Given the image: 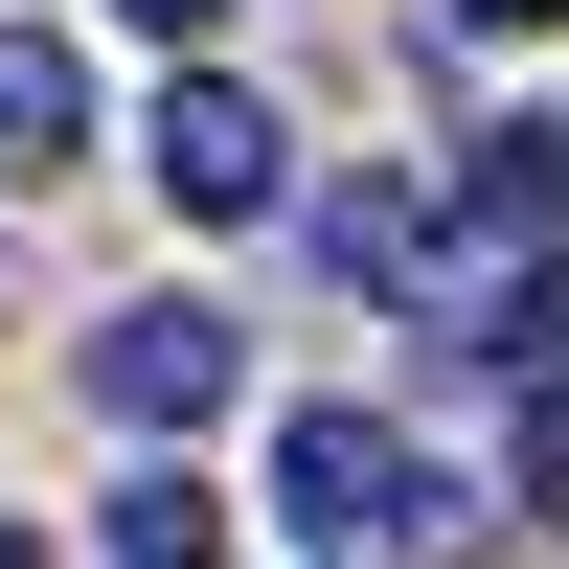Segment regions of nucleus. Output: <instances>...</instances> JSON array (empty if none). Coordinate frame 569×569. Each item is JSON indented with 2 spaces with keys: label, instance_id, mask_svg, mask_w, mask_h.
Masks as SVG:
<instances>
[{
  "label": "nucleus",
  "instance_id": "1",
  "mask_svg": "<svg viewBox=\"0 0 569 569\" xmlns=\"http://www.w3.org/2000/svg\"><path fill=\"white\" fill-rule=\"evenodd\" d=\"M273 525L297 547H479V501H456L388 410H297V433H273Z\"/></svg>",
  "mask_w": 569,
  "mask_h": 569
},
{
  "label": "nucleus",
  "instance_id": "2",
  "mask_svg": "<svg viewBox=\"0 0 569 569\" xmlns=\"http://www.w3.org/2000/svg\"><path fill=\"white\" fill-rule=\"evenodd\" d=\"M137 182H160L182 228H251L273 182H297V137H273V114H251L228 69H160V114H137Z\"/></svg>",
  "mask_w": 569,
  "mask_h": 569
},
{
  "label": "nucleus",
  "instance_id": "3",
  "mask_svg": "<svg viewBox=\"0 0 569 569\" xmlns=\"http://www.w3.org/2000/svg\"><path fill=\"white\" fill-rule=\"evenodd\" d=\"M228 388H251V342H228L206 297H137V319H91V410H114V433H206Z\"/></svg>",
  "mask_w": 569,
  "mask_h": 569
},
{
  "label": "nucleus",
  "instance_id": "4",
  "mask_svg": "<svg viewBox=\"0 0 569 569\" xmlns=\"http://www.w3.org/2000/svg\"><path fill=\"white\" fill-rule=\"evenodd\" d=\"M69 137H91V69H69L46 23H0V182H46Z\"/></svg>",
  "mask_w": 569,
  "mask_h": 569
},
{
  "label": "nucleus",
  "instance_id": "5",
  "mask_svg": "<svg viewBox=\"0 0 569 569\" xmlns=\"http://www.w3.org/2000/svg\"><path fill=\"white\" fill-rule=\"evenodd\" d=\"M91 547H114V569H228V501H206V479H114Z\"/></svg>",
  "mask_w": 569,
  "mask_h": 569
},
{
  "label": "nucleus",
  "instance_id": "6",
  "mask_svg": "<svg viewBox=\"0 0 569 569\" xmlns=\"http://www.w3.org/2000/svg\"><path fill=\"white\" fill-rule=\"evenodd\" d=\"M114 23H160V46H206V23H228V0H114Z\"/></svg>",
  "mask_w": 569,
  "mask_h": 569
},
{
  "label": "nucleus",
  "instance_id": "7",
  "mask_svg": "<svg viewBox=\"0 0 569 569\" xmlns=\"http://www.w3.org/2000/svg\"><path fill=\"white\" fill-rule=\"evenodd\" d=\"M456 23H501V46H525V23H569V0H456Z\"/></svg>",
  "mask_w": 569,
  "mask_h": 569
},
{
  "label": "nucleus",
  "instance_id": "8",
  "mask_svg": "<svg viewBox=\"0 0 569 569\" xmlns=\"http://www.w3.org/2000/svg\"><path fill=\"white\" fill-rule=\"evenodd\" d=\"M0 569H46V547H23V525H0Z\"/></svg>",
  "mask_w": 569,
  "mask_h": 569
},
{
  "label": "nucleus",
  "instance_id": "9",
  "mask_svg": "<svg viewBox=\"0 0 569 569\" xmlns=\"http://www.w3.org/2000/svg\"><path fill=\"white\" fill-rule=\"evenodd\" d=\"M342 569H365V547H342Z\"/></svg>",
  "mask_w": 569,
  "mask_h": 569
}]
</instances>
